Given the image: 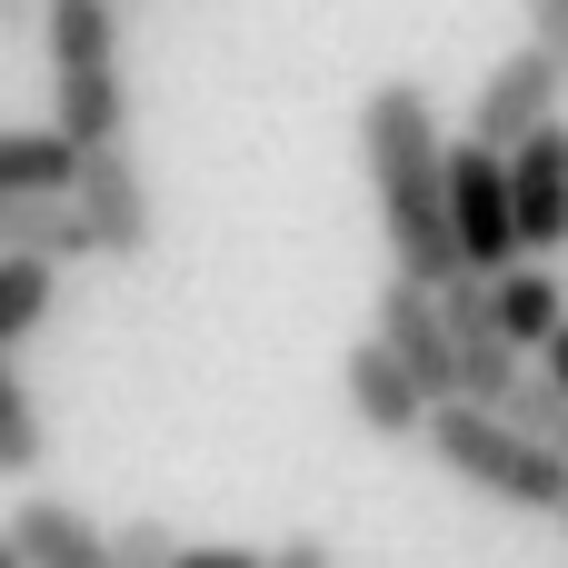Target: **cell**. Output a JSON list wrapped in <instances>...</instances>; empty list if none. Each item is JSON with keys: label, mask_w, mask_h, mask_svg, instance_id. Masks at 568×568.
Instances as JSON below:
<instances>
[{"label": "cell", "mask_w": 568, "mask_h": 568, "mask_svg": "<svg viewBox=\"0 0 568 568\" xmlns=\"http://www.w3.org/2000/svg\"><path fill=\"white\" fill-rule=\"evenodd\" d=\"M359 170L389 230V280L449 290L459 250H449V200H439V100L419 80H379L359 100Z\"/></svg>", "instance_id": "obj_1"}, {"label": "cell", "mask_w": 568, "mask_h": 568, "mask_svg": "<svg viewBox=\"0 0 568 568\" xmlns=\"http://www.w3.org/2000/svg\"><path fill=\"white\" fill-rule=\"evenodd\" d=\"M40 40H50V130H60L70 150H110V140H130L120 10H100V0H50Z\"/></svg>", "instance_id": "obj_2"}, {"label": "cell", "mask_w": 568, "mask_h": 568, "mask_svg": "<svg viewBox=\"0 0 568 568\" xmlns=\"http://www.w3.org/2000/svg\"><path fill=\"white\" fill-rule=\"evenodd\" d=\"M429 459L449 469V479H469L479 499H509V509H549L559 519L568 499V459L559 449H539V439H519L509 419H489V409H429Z\"/></svg>", "instance_id": "obj_3"}, {"label": "cell", "mask_w": 568, "mask_h": 568, "mask_svg": "<svg viewBox=\"0 0 568 568\" xmlns=\"http://www.w3.org/2000/svg\"><path fill=\"white\" fill-rule=\"evenodd\" d=\"M439 200H449V250H459V280H499L519 270V230H509V170L469 140L439 150Z\"/></svg>", "instance_id": "obj_4"}, {"label": "cell", "mask_w": 568, "mask_h": 568, "mask_svg": "<svg viewBox=\"0 0 568 568\" xmlns=\"http://www.w3.org/2000/svg\"><path fill=\"white\" fill-rule=\"evenodd\" d=\"M70 210H80V230H90V260H150V240H160V200H150L140 160H130V140L80 150Z\"/></svg>", "instance_id": "obj_5"}, {"label": "cell", "mask_w": 568, "mask_h": 568, "mask_svg": "<svg viewBox=\"0 0 568 568\" xmlns=\"http://www.w3.org/2000/svg\"><path fill=\"white\" fill-rule=\"evenodd\" d=\"M559 100H568V80L549 70V60H539V50H529V40H519V50H509V60H499L489 80H479V100H469V150L509 160V150H519L529 130H549V120H568Z\"/></svg>", "instance_id": "obj_6"}, {"label": "cell", "mask_w": 568, "mask_h": 568, "mask_svg": "<svg viewBox=\"0 0 568 568\" xmlns=\"http://www.w3.org/2000/svg\"><path fill=\"white\" fill-rule=\"evenodd\" d=\"M499 170H509V230H519V260L539 270L549 250H568V120L529 130Z\"/></svg>", "instance_id": "obj_7"}, {"label": "cell", "mask_w": 568, "mask_h": 568, "mask_svg": "<svg viewBox=\"0 0 568 568\" xmlns=\"http://www.w3.org/2000/svg\"><path fill=\"white\" fill-rule=\"evenodd\" d=\"M439 329H449V369H459V399H449V409H489V419H499V399H509V379H519V349L499 339L489 290H479V280H449V290H439Z\"/></svg>", "instance_id": "obj_8"}, {"label": "cell", "mask_w": 568, "mask_h": 568, "mask_svg": "<svg viewBox=\"0 0 568 568\" xmlns=\"http://www.w3.org/2000/svg\"><path fill=\"white\" fill-rule=\"evenodd\" d=\"M379 349H389V369L429 399V409H449L459 399V369H449V329H439V290H409V280H389L379 290V329H369Z\"/></svg>", "instance_id": "obj_9"}, {"label": "cell", "mask_w": 568, "mask_h": 568, "mask_svg": "<svg viewBox=\"0 0 568 568\" xmlns=\"http://www.w3.org/2000/svg\"><path fill=\"white\" fill-rule=\"evenodd\" d=\"M0 539H10L20 568H110V529H100L80 499H50V489H30Z\"/></svg>", "instance_id": "obj_10"}, {"label": "cell", "mask_w": 568, "mask_h": 568, "mask_svg": "<svg viewBox=\"0 0 568 568\" xmlns=\"http://www.w3.org/2000/svg\"><path fill=\"white\" fill-rule=\"evenodd\" d=\"M339 389H349V419H359L369 439H419V429H429V399L389 369L379 339H359V349L339 359Z\"/></svg>", "instance_id": "obj_11"}, {"label": "cell", "mask_w": 568, "mask_h": 568, "mask_svg": "<svg viewBox=\"0 0 568 568\" xmlns=\"http://www.w3.org/2000/svg\"><path fill=\"white\" fill-rule=\"evenodd\" d=\"M0 260L70 270V260H90V230H80L70 200H0Z\"/></svg>", "instance_id": "obj_12"}, {"label": "cell", "mask_w": 568, "mask_h": 568, "mask_svg": "<svg viewBox=\"0 0 568 568\" xmlns=\"http://www.w3.org/2000/svg\"><path fill=\"white\" fill-rule=\"evenodd\" d=\"M479 290H489V320H499V339H509L519 359L559 339L568 300H559V280H549V270H499V280H479Z\"/></svg>", "instance_id": "obj_13"}, {"label": "cell", "mask_w": 568, "mask_h": 568, "mask_svg": "<svg viewBox=\"0 0 568 568\" xmlns=\"http://www.w3.org/2000/svg\"><path fill=\"white\" fill-rule=\"evenodd\" d=\"M80 150L60 130H0V200H70Z\"/></svg>", "instance_id": "obj_14"}, {"label": "cell", "mask_w": 568, "mask_h": 568, "mask_svg": "<svg viewBox=\"0 0 568 568\" xmlns=\"http://www.w3.org/2000/svg\"><path fill=\"white\" fill-rule=\"evenodd\" d=\"M50 300H60V270H40V260H0V359H20V339L50 320Z\"/></svg>", "instance_id": "obj_15"}, {"label": "cell", "mask_w": 568, "mask_h": 568, "mask_svg": "<svg viewBox=\"0 0 568 568\" xmlns=\"http://www.w3.org/2000/svg\"><path fill=\"white\" fill-rule=\"evenodd\" d=\"M40 449H50V429H40V399H30L20 359H0V479H30V469H40Z\"/></svg>", "instance_id": "obj_16"}, {"label": "cell", "mask_w": 568, "mask_h": 568, "mask_svg": "<svg viewBox=\"0 0 568 568\" xmlns=\"http://www.w3.org/2000/svg\"><path fill=\"white\" fill-rule=\"evenodd\" d=\"M180 559V529L170 519H120L110 529V568H170Z\"/></svg>", "instance_id": "obj_17"}, {"label": "cell", "mask_w": 568, "mask_h": 568, "mask_svg": "<svg viewBox=\"0 0 568 568\" xmlns=\"http://www.w3.org/2000/svg\"><path fill=\"white\" fill-rule=\"evenodd\" d=\"M519 10H529V50L568 80V0H519Z\"/></svg>", "instance_id": "obj_18"}, {"label": "cell", "mask_w": 568, "mask_h": 568, "mask_svg": "<svg viewBox=\"0 0 568 568\" xmlns=\"http://www.w3.org/2000/svg\"><path fill=\"white\" fill-rule=\"evenodd\" d=\"M260 568H339V549L300 529V539H280V549H270V559H260Z\"/></svg>", "instance_id": "obj_19"}, {"label": "cell", "mask_w": 568, "mask_h": 568, "mask_svg": "<svg viewBox=\"0 0 568 568\" xmlns=\"http://www.w3.org/2000/svg\"><path fill=\"white\" fill-rule=\"evenodd\" d=\"M170 568H260V549H190V539H180Z\"/></svg>", "instance_id": "obj_20"}, {"label": "cell", "mask_w": 568, "mask_h": 568, "mask_svg": "<svg viewBox=\"0 0 568 568\" xmlns=\"http://www.w3.org/2000/svg\"><path fill=\"white\" fill-rule=\"evenodd\" d=\"M539 379H549V389H559V399H568V320H559V339L539 349Z\"/></svg>", "instance_id": "obj_21"}, {"label": "cell", "mask_w": 568, "mask_h": 568, "mask_svg": "<svg viewBox=\"0 0 568 568\" xmlns=\"http://www.w3.org/2000/svg\"><path fill=\"white\" fill-rule=\"evenodd\" d=\"M0 568H20V559H10V539H0Z\"/></svg>", "instance_id": "obj_22"}, {"label": "cell", "mask_w": 568, "mask_h": 568, "mask_svg": "<svg viewBox=\"0 0 568 568\" xmlns=\"http://www.w3.org/2000/svg\"><path fill=\"white\" fill-rule=\"evenodd\" d=\"M559 529H568V499H559Z\"/></svg>", "instance_id": "obj_23"}]
</instances>
